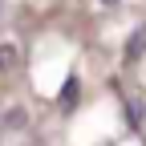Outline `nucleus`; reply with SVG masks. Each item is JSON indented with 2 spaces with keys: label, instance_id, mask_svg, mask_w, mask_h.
I'll list each match as a JSON object with an SVG mask.
<instances>
[{
  "label": "nucleus",
  "instance_id": "f257e3e1",
  "mask_svg": "<svg viewBox=\"0 0 146 146\" xmlns=\"http://www.w3.org/2000/svg\"><path fill=\"white\" fill-rule=\"evenodd\" d=\"M12 57H16V49H12V45H0V69H8Z\"/></svg>",
  "mask_w": 146,
  "mask_h": 146
},
{
  "label": "nucleus",
  "instance_id": "f03ea898",
  "mask_svg": "<svg viewBox=\"0 0 146 146\" xmlns=\"http://www.w3.org/2000/svg\"><path fill=\"white\" fill-rule=\"evenodd\" d=\"M73 98H77V81H69V85L61 89V102H73Z\"/></svg>",
  "mask_w": 146,
  "mask_h": 146
},
{
  "label": "nucleus",
  "instance_id": "7ed1b4c3",
  "mask_svg": "<svg viewBox=\"0 0 146 146\" xmlns=\"http://www.w3.org/2000/svg\"><path fill=\"white\" fill-rule=\"evenodd\" d=\"M106 4H114V0H106Z\"/></svg>",
  "mask_w": 146,
  "mask_h": 146
}]
</instances>
